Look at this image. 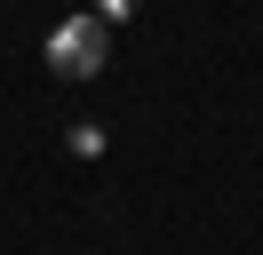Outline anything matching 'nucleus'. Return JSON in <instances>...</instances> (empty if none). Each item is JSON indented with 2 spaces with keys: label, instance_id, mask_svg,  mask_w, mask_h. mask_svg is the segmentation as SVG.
<instances>
[{
  "label": "nucleus",
  "instance_id": "1",
  "mask_svg": "<svg viewBox=\"0 0 263 255\" xmlns=\"http://www.w3.org/2000/svg\"><path fill=\"white\" fill-rule=\"evenodd\" d=\"M104 16H64V24L48 32V72H64V80H96L104 72Z\"/></svg>",
  "mask_w": 263,
  "mask_h": 255
},
{
  "label": "nucleus",
  "instance_id": "2",
  "mask_svg": "<svg viewBox=\"0 0 263 255\" xmlns=\"http://www.w3.org/2000/svg\"><path fill=\"white\" fill-rule=\"evenodd\" d=\"M72 152L96 159V152H104V128H96V120H80V128H72Z\"/></svg>",
  "mask_w": 263,
  "mask_h": 255
},
{
  "label": "nucleus",
  "instance_id": "3",
  "mask_svg": "<svg viewBox=\"0 0 263 255\" xmlns=\"http://www.w3.org/2000/svg\"><path fill=\"white\" fill-rule=\"evenodd\" d=\"M96 16H104V24H128V16H136V0H96Z\"/></svg>",
  "mask_w": 263,
  "mask_h": 255
}]
</instances>
